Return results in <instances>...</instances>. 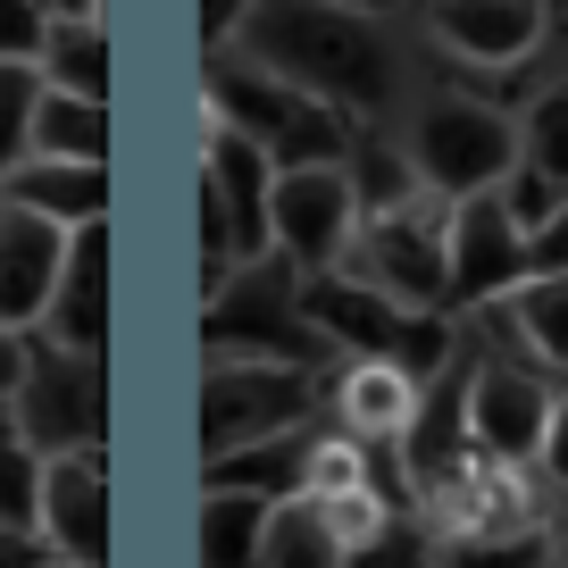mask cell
Masks as SVG:
<instances>
[{
	"label": "cell",
	"instance_id": "obj_1",
	"mask_svg": "<svg viewBox=\"0 0 568 568\" xmlns=\"http://www.w3.org/2000/svg\"><path fill=\"white\" fill-rule=\"evenodd\" d=\"M217 59L310 92V101L343 109L352 125L393 109V92H402V51H393L385 18L352 9V0H251Z\"/></svg>",
	"mask_w": 568,
	"mask_h": 568
},
{
	"label": "cell",
	"instance_id": "obj_2",
	"mask_svg": "<svg viewBox=\"0 0 568 568\" xmlns=\"http://www.w3.org/2000/svg\"><path fill=\"white\" fill-rule=\"evenodd\" d=\"M302 318H310V335H318L326 352L393 359V368H409L418 385H435V376L460 359V343H452V310H402V302H385L376 284L343 276V267L302 276Z\"/></svg>",
	"mask_w": 568,
	"mask_h": 568
},
{
	"label": "cell",
	"instance_id": "obj_3",
	"mask_svg": "<svg viewBox=\"0 0 568 568\" xmlns=\"http://www.w3.org/2000/svg\"><path fill=\"white\" fill-rule=\"evenodd\" d=\"M402 168L435 201L501 193V176L518 168V118L501 101H477V92H435L402 125Z\"/></svg>",
	"mask_w": 568,
	"mask_h": 568
},
{
	"label": "cell",
	"instance_id": "obj_4",
	"mask_svg": "<svg viewBox=\"0 0 568 568\" xmlns=\"http://www.w3.org/2000/svg\"><path fill=\"white\" fill-rule=\"evenodd\" d=\"M318 368L302 359H251V352H210L201 368V460H226L243 444L293 435L318 409Z\"/></svg>",
	"mask_w": 568,
	"mask_h": 568
},
{
	"label": "cell",
	"instance_id": "obj_5",
	"mask_svg": "<svg viewBox=\"0 0 568 568\" xmlns=\"http://www.w3.org/2000/svg\"><path fill=\"white\" fill-rule=\"evenodd\" d=\"M201 101H210V125H226V134L260 142L276 168L352 160V118H343V109L310 101V92H293V84H267V75L234 68V59H210V84H201Z\"/></svg>",
	"mask_w": 568,
	"mask_h": 568
},
{
	"label": "cell",
	"instance_id": "obj_6",
	"mask_svg": "<svg viewBox=\"0 0 568 568\" xmlns=\"http://www.w3.org/2000/svg\"><path fill=\"white\" fill-rule=\"evenodd\" d=\"M444 226H452V201H435V193L409 184V193L359 210L352 251H343V276L376 284V293L402 302V310H452V293H444Z\"/></svg>",
	"mask_w": 568,
	"mask_h": 568
},
{
	"label": "cell",
	"instance_id": "obj_7",
	"mask_svg": "<svg viewBox=\"0 0 568 568\" xmlns=\"http://www.w3.org/2000/svg\"><path fill=\"white\" fill-rule=\"evenodd\" d=\"M101 426H109L101 352H59V343L26 335V368L9 385V435L59 460V452H101Z\"/></svg>",
	"mask_w": 568,
	"mask_h": 568
},
{
	"label": "cell",
	"instance_id": "obj_8",
	"mask_svg": "<svg viewBox=\"0 0 568 568\" xmlns=\"http://www.w3.org/2000/svg\"><path fill=\"white\" fill-rule=\"evenodd\" d=\"M352 226H359L352 160L276 168V184H267V243H276V260L293 267V276H326V267H343Z\"/></svg>",
	"mask_w": 568,
	"mask_h": 568
},
{
	"label": "cell",
	"instance_id": "obj_9",
	"mask_svg": "<svg viewBox=\"0 0 568 568\" xmlns=\"http://www.w3.org/2000/svg\"><path fill=\"white\" fill-rule=\"evenodd\" d=\"M210 352H251V359H302L318 368L326 343L302 318V276L284 260H251L210 293Z\"/></svg>",
	"mask_w": 568,
	"mask_h": 568
},
{
	"label": "cell",
	"instance_id": "obj_10",
	"mask_svg": "<svg viewBox=\"0 0 568 568\" xmlns=\"http://www.w3.org/2000/svg\"><path fill=\"white\" fill-rule=\"evenodd\" d=\"M544 418H551V385H544V368H527V359H477V368L460 376V435H468V452H485V460L535 468Z\"/></svg>",
	"mask_w": 568,
	"mask_h": 568
},
{
	"label": "cell",
	"instance_id": "obj_11",
	"mask_svg": "<svg viewBox=\"0 0 568 568\" xmlns=\"http://www.w3.org/2000/svg\"><path fill=\"white\" fill-rule=\"evenodd\" d=\"M510 284H527V226L501 210V193L452 201V226H444V293H452V310H494Z\"/></svg>",
	"mask_w": 568,
	"mask_h": 568
},
{
	"label": "cell",
	"instance_id": "obj_12",
	"mask_svg": "<svg viewBox=\"0 0 568 568\" xmlns=\"http://www.w3.org/2000/svg\"><path fill=\"white\" fill-rule=\"evenodd\" d=\"M426 34L444 42L460 68L501 75L527 68L551 34V0H426Z\"/></svg>",
	"mask_w": 568,
	"mask_h": 568
},
{
	"label": "cell",
	"instance_id": "obj_13",
	"mask_svg": "<svg viewBox=\"0 0 568 568\" xmlns=\"http://www.w3.org/2000/svg\"><path fill=\"white\" fill-rule=\"evenodd\" d=\"M42 544L68 568H109V468H101V452L42 460Z\"/></svg>",
	"mask_w": 568,
	"mask_h": 568
},
{
	"label": "cell",
	"instance_id": "obj_14",
	"mask_svg": "<svg viewBox=\"0 0 568 568\" xmlns=\"http://www.w3.org/2000/svg\"><path fill=\"white\" fill-rule=\"evenodd\" d=\"M267 184H276V160H267L260 142L226 134V125H210L201 134V193L217 201V217H226L234 234V260H276V243H267Z\"/></svg>",
	"mask_w": 568,
	"mask_h": 568
},
{
	"label": "cell",
	"instance_id": "obj_15",
	"mask_svg": "<svg viewBox=\"0 0 568 568\" xmlns=\"http://www.w3.org/2000/svg\"><path fill=\"white\" fill-rule=\"evenodd\" d=\"M59 260H68V226L18 210V201H0V326H9V335H34L42 326Z\"/></svg>",
	"mask_w": 568,
	"mask_h": 568
},
{
	"label": "cell",
	"instance_id": "obj_16",
	"mask_svg": "<svg viewBox=\"0 0 568 568\" xmlns=\"http://www.w3.org/2000/svg\"><path fill=\"white\" fill-rule=\"evenodd\" d=\"M34 335L59 352H109V217L68 234V260H59L51 310H42Z\"/></svg>",
	"mask_w": 568,
	"mask_h": 568
},
{
	"label": "cell",
	"instance_id": "obj_17",
	"mask_svg": "<svg viewBox=\"0 0 568 568\" xmlns=\"http://www.w3.org/2000/svg\"><path fill=\"white\" fill-rule=\"evenodd\" d=\"M418 376L393 368V359H343L335 385H326V409H335L343 435H359L368 452H393L409 435V418H418Z\"/></svg>",
	"mask_w": 568,
	"mask_h": 568
},
{
	"label": "cell",
	"instance_id": "obj_18",
	"mask_svg": "<svg viewBox=\"0 0 568 568\" xmlns=\"http://www.w3.org/2000/svg\"><path fill=\"white\" fill-rule=\"evenodd\" d=\"M0 201L51 217V226H101L109 217V160H26L18 176L0 184Z\"/></svg>",
	"mask_w": 568,
	"mask_h": 568
},
{
	"label": "cell",
	"instance_id": "obj_19",
	"mask_svg": "<svg viewBox=\"0 0 568 568\" xmlns=\"http://www.w3.org/2000/svg\"><path fill=\"white\" fill-rule=\"evenodd\" d=\"M485 318H494L501 335L527 352V368L568 376V276H527V284H510Z\"/></svg>",
	"mask_w": 568,
	"mask_h": 568
},
{
	"label": "cell",
	"instance_id": "obj_20",
	"mask_svg": "<svg viewBox=\"0 0 568 568\" xmlns=\"http://www.w3.org/2000/svg\"><path fill=\"white\" fill-rule=\"evenodd\" d=\"M34 75L51 92H75V101H109V26L101 18H51L42 26Z\"/></svg>",
	"mask_w": 568,
	"mask_h": 568
},
{
	"label": "cell",
	"instance_id": "obj_21",
	"mask_svg": "<svg viewBox=\"0 0 568 568\" xmlns=\"http://www.w3.org/2000/svg\"><path fill=\"white\" fill-rule=\"evenodd\" d=\"M302 444H310V426L226 452V460H210L201 494H251V501H284V494H302Z\"/></svg>",
	"mask_w": 568,
	"mask_h": 568
},
{
	"label": "cell",
	"instance_id": "obj_22",
	"mask_svg": "<svg viewBox=\"0 0 568 568\" xmlns=\"http://www.w3.org/2000/svg\"><path fill=\"white\" fill-rule=\"evenodd\" d=\"M34 160H109V101H75V92L42 84V101H34Z\"/></svg>",
	"mask_w": 568,
	"mask_h": 568
},
{
	"label": "cell",
	"instance_id": "obj_23",
	"mask_svg": "<svg viewBox=\"0 0 568 568\" xmlns=\"http://www.w3.org/2000/svg\"><path fill=\"white\" fill-rule=\"evenodd\" d=\"M260 568H343V544L326 535L318 501H302V494L267 501V527H260Z\"/></svg>",
	"mask_w": 568,
	"mask_h": 568
},
{
	"label": "cell",
	"instance_id": "obj_24",
	"mask_svg": "<svg viewBox=\"0 0 568 568\" xmlns=\"http://www.w3.org/2000/svg\"><path fill=\"white\" fill-rule=\"evenodd\" d=\"M359 485H376V452L359 444V435H343V426H310L302 501H335V494H359Z\"/></svg>",
	"mask_w": 568,
	"mask_h": 568
},
{
	"label": "cell",
	"instance_id": "obj_25",
	"mask_svg": "<svg viewBox=\"0 0 568 568\" xmlns=\"http://www.w3.org/2000/svg\"><path fill=\"white\" fill-rule=\"evenodd\" d=\"M267 501L251 494H201V568H260Z\"/></svg>",
	"mask_w": 568,
	"mask_h": 568
},
{
	"label": "cell",
	"instance_id": "obj_26",
	"mask_svg": "<svg viewBox=\"0 0 568 568\" xmlns=\"http://www.w3.org/2000/svg\"><path fill=\"white\" fill-rule=\"evenodd\" d=\"M510 118H518V168L568 193V75L544 84L527 109H510Z\"/></svg>",
	"mask_w": 568,
	"mask_h": 568
},
{
	"label": "cell",
	"instance_id": "obj_27",
	"mask_svg": "<svg viewBox=\"0 0 568 568\" xmlns=\"http://www.w3.org/2000/svg\"><path fill=\"white\" fill-rule=\"evenodd\" d=\"M435 568H551V527H494V535H435Z\"/></svg>",
	"mask_w": 568,
	"mask_h": 568
},
{
	"label": "cell",
	"instance_id": "obj_28",
	"mask_svg": "<svg viewBox=\"0 0 568 568\" xmlns=\"http://www.w3.org/2000/svg\"><path fill=\"white\" fill-rule=\"evenodd\" d=\"M34 101H42V75L26 59H0V184L34 160Z\"/></svg>",
	"mask_w": 568,
	"mask_h": 568
},
{
	"label": "cell",
	"instance_id": "obj_29",
	"mask_svg": "<svg viewBox=\"0 0 568 568\" xmlns=\"http://www.w3.org/2000/svg\"><path fill=\"white\" fill-rule=\"evenodd\" d=\"M343 568H435V535H426L418 510H385V527L359 535L343 551Z\"/></svg>",
	"mask_w": 568,
	"mask_h": 568
},
{
	"label": "cell",
	"instance_id": "obj_30",
	"mask_svg": "<svg viewBox=\"0 0 568 568\" xmlns=\"http://www.w3.org/2000/svg\"><path fill=\"white\" fill-rule=\"evenodd\" d=\"M0 527L42 535V452L0 435Z\"/></svg>",
	"mask_w": 568,
	"mask_h": 568
},
{
	"label": "cell",
	"instance_id": "obj_31",
	"mask_svg": "<svg viewBox=\"0 0 568 568\" xmlns=\"http://www.w3.org/2000/svg\"><path fill=\"white\" fill-rule=\"evenodd\" d=\"M385 510H393V501H385V485H359V494H335V501H318L326 535H335L343 551H352L359 535H376V527H385Z\"/></svg>",
	"mask_w": 568,
	"mask_h": 568
},
{
	"label": "cell",
	"instance_id": "obj_32",
	"mask_svg": "<svg viewBox=\"0 0 568 568\" xmlns=\"http://www.w3.org/2000/svg\"><path fill=\"white\" fill-rule=\"evenodd\" d=\"M42 26H51V9H42V0H0V59H26V68H34Z\"/></svg>",
	"mask_w": 568,
	"mask_h": 568
},
{
	"label": "cell",
	"instance_id": "obj_33",
	"mask_svg": "<svg viewBox=\"0 0 568 568\" xmlns=\"http://www.w3.org/2000/svg\"><path fill=\"white\" fill-rule=\"evenodd\" d=\"M535 468H544L551 494H568V385H551V418H544V444H535Z\"/></svg>",
	"mask_w": 568,
	"mask_h": 568
},
{
	"label": "cell",
	"instance_id": "obj_34",
	"mask_svg": "<svg viewBox=\"0 0 568 568\" xmlns=\"http://www.w3.org/2000/svg\"><path fill=\"white\" fill-rule=\"evenodd\" d=\"M527 276H568V201L527 234Z\"/></svg>",
	"mask_w": 568,
	"mask_h": 568
},
{
	"label": "cell",
	"instance_id": "obj_35",
	"mask_svg": "<svg viewBox=\"0 0 568 568\" xmlns=\"http://www.w3.org/2000/svg\"><path fill=\"white\" fill-rule=\"evenodd\" d=\"M243 9H251V0H201V51H226V34H234V26H243Z\"/></svg>",
	"mask_w": 568,
	"mask_h": 568
},
{
	"label": "cell",
	"instance_id": "obj_36",
	"mask_svg": "<svg viewBox=\"0 0 568 568\" xmlns=\"http://www.w3.org/2000/svg\"><path fill=\"white\" fill-rule=\"evenodd\" d=\"M0 568H51V544H42V535L0 527Z\"/></svg>",
	"mask_w": 568,
	"mask_h": 568
},
{
	"label": "cell",
	"instance_id": "obj_37",
	"mask_svg": "<svg viewBox=\"0 0 568 568\" xmlns=\"http://www.w3.org/2000/svg\"><path fill=\"white\" fill-rule=\"evenodd\" d=\"M18 368H26V335H9V326H0V402H9V385H18Z\"/></svg>",
	"mask_w": 568,
	"mask_h": 568
},
{
	"label": "cell",
	"instance_id": "obj_38",
	"mask_svg": "<svg viewBox=\"0 0 568 568\" xmlns=\"http://www.w3.org/2000/svg\"><path fill=\"white\" fill-rule=\"evenodd\" d=\"M51 18H101V0H42Z\"/></svg>",
	"mask_w": 568,
	"mask_h": 568
},
{
	"label": "cell",
	"instance_id": "obj_39",
	"mask_svg": "<svg viewBox=\"0 0 568 568\" xmlns=\"http://www.w3.org/2000/svg\"><path fill=\"white\" fill-rule=\"evenodd\" d=\"M551 568H568V518L551 527Z\"/></svg>",
	"mask_w": 568,
	"mask_h": 568
},
{
	"label": "cell",
	"instance_id": "obj_40",
	"mask_svg": "<svg viewBox=\"0 0 568 568\" xmlns=\"http://www.w3.org/2000/svg\"><path fill=\"white\" fill-rule=\"evenodd\" d=\"M352 9H376V18H385V9H402V0H352Z\"/></svg>",
	"mask_w": 568,
	"mask_h": 568
},
{
	"label": "cell",
	"instance_id": "obj_41",
	"mask_svg": "<svg viewBox=\"0 0 568 568\" xmlns=\"http://www.w3.org/2000/svg\"><path fill=\"white\" fill-rule=\"evenodd\" d=\"M51 568H68V560H51Z\"/></svg>",
	"mask_w": 568,
	"mask_h": 568
},
{
	"label": "cell",
	"instance_id": "obj_42",
	"mask_svg": "<svg viewBox=\"0 0 568 568\" xmlns=\"http://www.w3.org/2000/svg\"><path fill=\"white\" fill-rule=\"evenodd\" d=\"M560 9H568V0H560Z\"/></svg>",
	"mask_w": 568,
	"mask_h": 568
}]
</instances>
